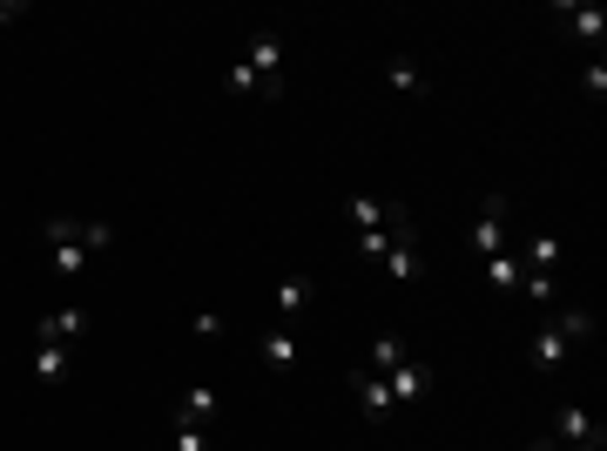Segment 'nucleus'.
I'll return each mask as SVG.
<instances>
[{"instance_id": "nucleus-1", "label": "nucleus", "mask_w": 607, "mask_h": 451, "mask_svg": "<svg viewBox=\"0 0 607 451\" xmlns=\"http://www.w3.org/2000/svg\"><path fill=\"white\" fill-rule=\"evenodd\" d=\"M506 216H513V195L493 189V195H479V216H472V236H466V250L486 263V257H500L513 250V236H506Z\"/></svg>"}, {"instance_id": "nucleus-2", "label": "nucleus", "mask_w": 607, "mask_h": 451, "mask_svg": "<svg viewBox=\"0 0 607 451\" xmlns=\"http://www.w3.org/2000/svg\"><path fill=\"white\" fill-rule=\"evenodd\" d=\"M392 283H419V229H412V210L392 202V229H385V263H378Z\"/></svg>"}, {"instance_id": "nucleus-3", "label": "nucleus", "mask_w": 607, "mask_h": 451, "mask_svg": "<svg viewBox=\"0 0 607 451\" xmlns=\"http://www.w3.org/2000/svg\"><path fill=\"white\" fill-rule=\"evenodd\" d=\"M243 68L257 74V102H283V34H277V27L250 34V48H243Z\"/></svg>"}, {"instance_id": "nucleus-4", "label": "nucleus", "mask_w": 607, "mask_h": 451, "mask_svg": "<svg viewBox=\"0 0 607 451\" xmlns=\"http://www.w3.org/2000/svg\"><path fill=\"white\" fill-rule=\"evenodd\" d=\"M553 444H560V451H607V425H600L594 412H581V404H560Z\"/></svg>"}, {"instance_id": "nucleus-5", "label": "nucleus", "mask_w": 607, "mask_h": 451, "mask_svg": "<svg viewBox=\"0 0 607 451\" xmlns=\"http://www.w3.org/2000/svg\"><path fill=\"white\" fill-rule=\"evenodd\" d=\"M89 331H95V317H89V304H55L48 317L34 323V344H68V351H74V344L89 337Z\"/></svg>"}, {"instance_id": "nucleus-6", "label": "nucleus", "mask_w": 607, "mask_h": 451, "mask_svg": "<svg viewBox=\"0 0 607 451\" xmlns=\"http://www.w3.org/2000/svg\"><path fill=\"white\" fill-rule=\"evenodd\" d=\"M351 397H358V418H364V425H392V418H398L392 384H385L378 371H364V364L351 371Z\"/></svg>"}, {"instance_id": "nucleus-7", "label": "nucleus", "mask_w": 607, "mask_h": 451, "mask_svg": "<svg viewBox=\"0 0 607 451\" xmlns=\"http://www.w3.org/2000/svg\"><path fill=\"white\" fill-rule=\"evenodd\" d=\"M257 357H264V371H277V378H297V364H304V344H297V331H264L257 337Z\"/></svg>"}, {"instance_id": "nucleus-8", "label": "nucleus", "mask_w": 607, "mask_h": 451, "mask_svg": "<svg viewBox=\"0 0 607 451\" xmlns=\"http://www.w3.org/2000/svg\"><path fill=\"white\" fill-rule=\"evenodd\" d=\"M385 384H392V397H398V412H412V404H419V397L432 391V364L405 351V364H398V371H392Z\"/></svg>"}, {"instance_id": "nucleus-9", "label": "nucleus", "mask_w": 607, "mask_h": 451, "mask_svg": "<svg viewBox=\"0 0 607 451\" xmlns=\"http://www.w3.org/2000/svg\"><path fill=\"white\" fill-rule=\"evenodd\" d=\"M553 14L567 21V40H574V48L600 55V40H607V14H600V8H567V0H560Z\"/></svg>"}, {"instance_id": "nucleus-10", "label": "nucleus", "mask_w": 607, "mask_h": 451, "mask_svg": "<svg viewBox=\"0 0 607 451\" xmlns=\"http://www.w3.org/2000/svg\"><path fill=\"white\" fill-rule=\"evenodd\" d=\"M567 357H574V344H567L560 331H553V323H540V331H534V344H526V364H534V371H567Z\"/></svg>"}, {"instance_id": "nucleus-11", "label": "nucleus", "mask_w": 607, "mask_h": 451, "mask_svg": "<svg viewBox=\"0 0 607 451\" xmlns=\"http://www.w3.org/2000/svg\"><path fill=\"white\" fill-rule=\"evenodd\" d=\"M48 263H55V276L68 283V290H81V283H89V270H95V257L81 250V236H74V242H48Z\"/></svg>"}, {"instance_id": "nucleus-12", "label": "nucleus", "mask_w": 607, "mask_h": 451, "mask_svg": "<svg viewBox=\"0 0 607 451\" xmlns=\"http://www.w3.org/2000/svg\"><path fill=\"white\" fill-rule=\"evenodd\" d=\"M176 425H202V431H217V391L210 384H189L176 397Z\"/></svg>"}, {"instance_id": "nucleus-13", "label": "nucleus", "mask_w": 607, "mask_h": 451, "mask_svg": "<svg viewBox=\"0 0 607 451\" xmlns=\"http://www.w3.org/2000/svg\"><path fill=\"white\" fill-rule=\"evenodd\" d=\"M385 88L405 95V102H419V95H425V68H419L412 55H392V61H385Z\"/></svg>"}, {"instance_id": "nucleus-14", "label": "nucleus", "mask_w": 607, "mask_h": 451, "mask_svg": "<svg viewBox=\"0 0 607 451\" xmlns=\"http://www.w3.org/2000/svg\"><path fill=\"white\" fill-rule=\"evenodd\" d=\"M372 229H392V202H378L372 189L351 195V236H372Z\"/></svg>"}, {"instance_id": "nucleus-15", "label": "nucleus", "mask_w": 607, "mask_h": 451, "mask_svg": "<svg viewBox=\"0 0 607 451\" xmlns=\"http://www.w3.org/2000/svg\"><path fill=\"white\" fill-rule=\"evenodd\" d=\"M311 290H317L311 276H283V283H277V317H283V331H291V323L311 310Z\"/></svg>"}, {"instance_id": "nucleus-16", "label": "nucleus", "mask_w": 607, "mask_h": 451, "mask_svg": "<svg viewBox=\"0 0 607 451\" xmlns=\"http://www.w3.org/2000/svg\"><path fill=\"white\" fill-rule=\"evenodd\" d=\"M68 371H74V351L68 344H34V378L40 384H68Z\"/></svg>"}, {"instance_id": "nucleus-17", "label": "nucleus", "mask_w": 607, "mask_h": 451, "mask_svg": "<svg viewBox=\"0 0 607 451\" xmlns=\"http://www.w3.org/2000/svg\"><path fill=\"white\" fill-rule=\"evenodd\" d=\"M405 351H412V344H405L398 331H378V344H372V357H364V371H378V378H392V371H398V364H405Z\"/></svg>"}, {"instance_id": "nucleus-18", "label": "nucleus", "mask_w": 607, "mask_h": 451, "mask_svg": "<svg viewBox=\"0 0 607 451\" xmlns=\"http://www.w3.org/2000/svg\"><path fill=\"white\" fill-rule=\"evenodd\" d=\"M520 297L540 304V310H560V276H553V270H526V276H520Z\"/></svg>"}, {"instance_id": "nucleus-19", "label": "nucleus", "mask_w": 607, "mask_h": 451, "mask_svg": "<svg viewBox=\"0 0 607 451\" xmlns=\"http://www.w3.org/2000/svg\"><path fill=\"white\" fill-rule=\"evenodd\" d=\"M520 257L513 250H500V257H486V283H493V290H506V297H520Z\"/></svg>"}, {"instance_id": "nucleus-20", "label": "nucleus", "mask_w": 607, "mask_h": 451, "mask_svg": "<svg viewBox=\"0 0 607 451\" xmlns=\"http://www.w3.org/2000/svg\"><path fill=\"white\" fill-rule=\"evenodd\" d=\"M553 331L574 344V351H587V344H594V310H560V317H553Z\"/></svg>"}, {"instance_id": "nucleus-21", "label": "nucleus", "mask_w": 607, "mask_h": 451, "mask_svg": "<svg viewBox=\"0 0 607 451\" xmlns=\"http://www.w3.org/2000/svg\"><path fill=\"white\" fill-rule=\"evenodd\" d=\"M581 95H587V102H607V61H600V55L581 61Z\"/></svg>"}, {"instance_id": "nucleus-22", "label": "nucleus", "mask_w": 607, "mask_h": 451, "mask_svg": "<svg viewBox=\"0 0 607 451\" xmlns=\"http://www.w3.org/2000/svg\"><path fill=\"white\" fill-rule=\"evenodd\" d=\"M81 250H89V257H108V250H115V223H81Z\"/></svg>"}, {"instance_id": "nucleus-23", "label": "nucleus", "mask_w": 607, "mask_h": 451, "mask_svg": "<svg viewBox=\"0 0 607 451\" xmlns=\"http://www.w3.org/2000/svg\"><path fill=\"white\" fill-rule=\"evenodd\" d=\"M170 451H210V431H202V425H176V418H170Z\"/></svg>"}, {"instance_id": "nucleus-24", "label": "nucleus", "mask_w": 607, "mask_h": 451, "mask_svg": "<svg viewBox=\"0 0 607 451\" xmlns=\"http://www.w3.org/2000/svg\"><path fill=\"white\" fill-rule=\"evenodd\" d=\"M223 88H230V95H243V102H257V74L243 68V61H230V68H223Z\"/></svg>"}, {"instance_id": "nucleus-25", "label": "nucleus", "mask_w": 607, "mask_h": 451, "mask_svg": "<svg viewBox=\"0 0 607 451\" xmlns=\"http://www.w3.org/2000/svg\"><path fill=\"white\" fill-rule=\"evenodd\" d=\"M223 331H230V323H223L217 310H202V317H196V337H223Z\"/></svg>"}, {"instance_id": "nucleus-26", "label": "nucleus", "mask_w": 607, "mask_h": 451, "mask_svg": "<svg viewBox=\"0 0 607 451\" xmlns=\"http://www.w3.org/2000/svg\"><path fill=\"white\" fill-rule=\"evenodd\" d=\"M21 14H27V0H0V27H14Z\"/></svg>"}]
</instances>
